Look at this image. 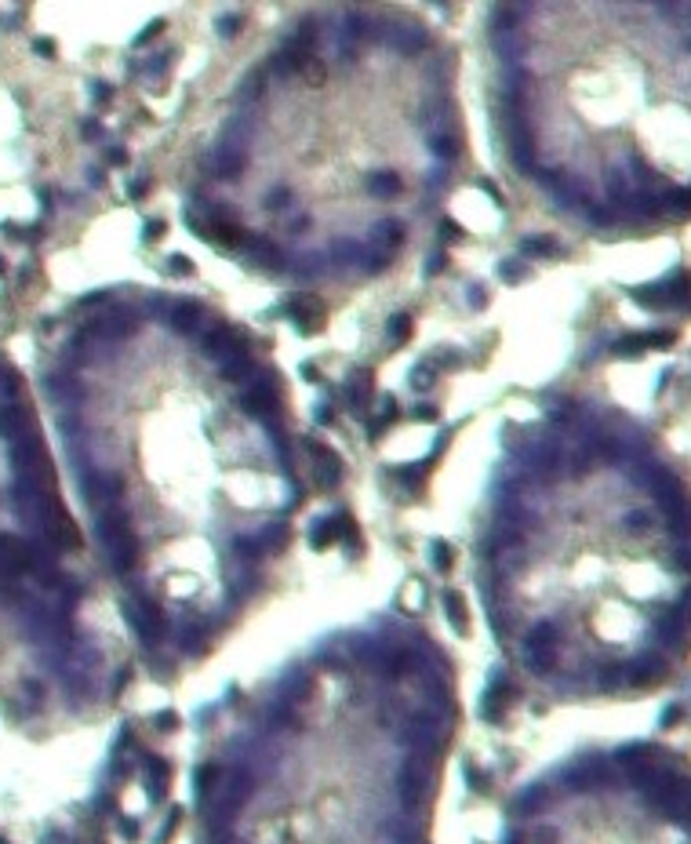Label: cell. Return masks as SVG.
Wrapping results in <instances>:
<instances>
[{"label":"cell","instance_id":"obj_1","mask_svg":"<svg viewBox=\"0 0 691 844\" xmlns=\"http://www.w3.org/2000/svg\"><path fill=\"white\" fill-rule=\"evenodd\" d=\"M560 786L564 812L531 790L506 844H691V764L662 746L593 753Z\"/></svg>","mask_w":691,"mask_h":844},{"label":"cell","instance_id":"obj_2","mask_svg":"<svg viewBox=\"0 0 691 844\" xmlns=\"http://www.w3.org/2000/svg\"><path fill=\"white\" fill-rule=\"evenodd\" d=\"M288 317L295 321L299 331H306V335H317V331L324 328L328 313H324V299L310 295V291H302V295H295L288 302Z\"/></svg>","mask_w":691,"mask_h":844},{"label":"cell","instance_id":"obj_3","mask_svg":"<svg viewBox=\"0 0 691 844\" xmlns=\"http://www.w3.org/2000/svg\"><path fill=\"white\" fill-rule=\"evenodd\" d=\"M0 437L19 444L25 437H33V422H30V412L22 404H4L0 408Z\"/></svg>","mask_w":691,"mask_h":844},{"label":"cell","instance_id":"obj_4","mask_svg":"<svg viewBox=\"0 0 691 844\" xmlns=\"http://www.w3.org/2000/svg\"><path fill=\"white\" fill-rule=\"evenodd\" d=\"M310 447H313V455H317V481H321L324 488H335L339 477H342V463H339V455L331 452L328 444H317V441H310Z\"/></svg>","mask_w":691,"mask_h":844},{"label":"cell","instance_id":"obj_5","mask_svg":"<svg viewBox=\"0 0 691 844\" xmlns=\"http://www.w3.org/2000/svg\"><path fill=\"white\" fill-rule=\"evenodd\" d=\"M120 492H124V484L117 477H102V473L87 477V484H84V495L92 498V503H113Z\"/></svg>","mask_w":691,"mask_h":844},{"label":"cell","instance_id":"obj_6","mask_svg":"<svg viewBox=\"0 0 691 844\" xmlns=\"http://www.w3.org/2000/svg\"><path fill=\"white\" fill-rule=\"evenodd\" d=\"M240 408L251 412V415H266V412H273V408H277V393H270L266 386H251L244 397H240Z\"/></svg>","mask_w":691,"mask_h":844},{"label":"cell","instance_id":"obj_7","mask_svg":"<svg viewBox=\"0 0 691 844\" xmlns=\"http://www.w3.org/2000/svg\"><path fill=\"white\" fill-rule=\"evenodd\" d=\"M335 539H342V535H339V514H331V517H321V520H313V528H310V542H313L317 549L331 546Z\"/></svg>","mask_w":691,"mask_h":844},{"label":"cell","instance_id":"obj_8","mask_svg":"<svg viewBox=\"0 0 691 844\" xmlns=\"http://www.w3.org/2000/svg\"><path fill=\"white\" fill-rule=\"evenodd\" d=\"M368 186H371V193H375V197H396V193L404 189L401 175H393V171H375V175H368Z\"/></svg>","mask_w":691,"mask_h":844},{"label":"cell","instance_id":"obj_9","mask_svg":"<svg viewBox=\"0 0 691 844\" xmlns=\"http://www.w3.org/2000/svg\"><path fill=\"white\" fill-rule=\"evenodd\" d=\"M371 382H375V375H371L368 368H361V372H353V375H350V382H346V390H350V401H353V404H364V401H368Z\"/></svg>","mask_w":691,"mask_h":844},{"label":"cell","instance_id":"obj_10","mask_svg":"<svg viewBox=\"0 0 691 844\" xmlns=\"http://www.w3.org/2000/svg\"><path fill=\"white\" fill-rule=\"evenodd\" d=\"M197 321H200V310H197L193 302H182V306H175V310H171V324L178 331H189Z\"/></svg>","mask_w":691,"mask_h":844},{"label":"cell","instance_id":"obj_11","mask_svg":"<svg viewBox=\"0 0 691 844\" xmlns=\"http://www.w3.org/2000/svg\"><path fill=\"white\" fill-rule=\"evenodd\" d=\"M393 419H396V401H393L390 393H386V397H382V408H379V415H375V426H371V441H379V433L386 430Z\"/></svg>","mask_w":691,"mask_h":844},{"label":"cell","instance_id":"obj_12","mask_svg":"<svg viewBox=\"0 0 691 844\" xmlns=\"http://www.w3.org/2000/svg\"><path fill=\"white\" fill-rule=\"evenodd\" d=\"M553 251H557V240L553 237H546V233L524 237V255H553Z\"/></svg>","mask_w":691,"mask_h":844},{"label":"cell","instance_id":"obj_13","mask_svg":"<svg viewBox=\"0 0 691 844\" xmlns=\"http://www.w3.org/2000/svg\"><path fill=\"white\" fill-rule=\"evenodd\" d=\"M390 335H393L396 342L412 335V317H407V313H396V317H390Z\"/></svg>","mask_w":691,"mask_h":844},{"label":"cell","instance_id":"obj_14","mask_svg":"<svg viewBox=\"0 0 691 844\" xmlns=\"http://www.w3.org/2000/svg\"><path fill=\"white\" fill-rule=\"evenodd\" d=\"M433 375H437V364H422L418 372L412 375V386H415V390H426L429 382H433Z\"/></svg>","mask_w":691,"mask_h":844},{"label":"cell","instance_id":"obj_15","mask_svg":"<svg viewBox=\"0 0 691 844\" xmlns=\"http://www.w3.org/2000/svg\"><path fill=\"white\" fill-rule=\"evenodd\" d=\"M433 149H437L440 153V157H455V153H458V138H433Z\"/></svg>","mask_w":691,"mask_h":844},{"label":"cell","instance_id":"obj_16","mask_svg":"<svg viewBox=\"0 0 691 844\" xmlns=\"http://www.w3.org/2000/svg\"><path fill=\"white\" fill-rule=\"evenodd\" d=\"M288 200H291L288 189H277V193L266 197V208H270V211H280V208H288Z\"/></svg>","mask_w":691,"mask_h":844},{"label":"cell","instance_id":"obj_17","mask_svg":"<svg viewBox=\"0 0 691 844\" xmlns=\"http://www.w3.org/2000/svg\"><path fill=\"white\" fill-rule=\"evenodd\" d=\"M215 30H219L222 36H233V33L240 30V19H237V15H226V19H219V22H215Z\"/></svg>","mask_w":691,"mask_h":844},{"label":"cell","instance_id":"obj_18","mask_svg":"<svg viewBox=\"0 0 691 844\" xmlns=\"http://www.w3.org/2000/svg\"><path fill=\"white\" fill-rule=\"evenodd\" d=\"M168 270H171V273H193V262H189L186 255H171V259H168Z\"/></svg>","mask_w":691,"mask_h":844},{"label":"cell","instance_id":"obj_19","mask_svg":"<svg viewBox=\"0 0 691 844\" xmlns=\"http://www.w3.org/2000/svg\"><path fill=\"white\" fill-rule=\"evenodd\" d=\"M164 233H168V226H164L160 219H153V222H146V229H142V237H146V240H160Z\"/></svg>","mask_w":691,"mask_h":844},{"label":"cell","instance_id":"obj_20","mask_svg":"<svg viewBox=\"0 0 691 844\" xmlns=\"http://www.w3.org/2000/svg\"><path fill=\"white\" fill-rule=\"evenodd\" d=\"M33 51H36V55H44V59H51V55H55V41H51V36H41V41H33Z\"/></svg>","mask_w":691,"mask_h":844},{"label":"cell","instance_id":"obj_21","mask_svg":"<svg viewBox=\"0 0 691 844\" xmlns=\"http://www.w3.org/2000/svg\"><path fill=\"white\" fill-rule=\"evenodd\" d=\"M502 277L509 280V284H513V280L524 277V266H520V262H502Z\"/></svg>","mask_w":691,"mask_h":844},{"label":"cell","instance_id":"obj_22","mask_svg":"<svg viewBox=\"0 0 691 844\" xmlns=\"http://www.w3.org/2000/svg\"><path fill=\"white\" fill-rule=\"evenodd\" d=\"M160 30H164V22H153V25H146V30H142V33H138V41H135V44H138V48H142V44H146V41H153V36H157Z\"/></svg>","mask_w":691,"mask_h":844},{"label":"cell","instance_id":"obj_23","mask_svg":"<svg viewBox=\"0 0 691 844\" xmlns=\"http://www.w3.org/2000/svg\"><path fill=\"white\" fill-rule=\"evenodd\" d=\"M433 560H437L440 568H447V565H451V549H447V546H433Z\"/></svg>","mask_w":691,"mask_h":844},{"label":"cell","instance_id":"obj_24","mask_svg":"<svg viewBox=\"0 0 691 844\" xmlns=\"http://www.w3.org/2000/svg\"><path fill=\"white\" fill-rule=\"evenodd\" d=\"M306 76H310V84H321L324 81V66L321 62H310V66H306Z\"/></svg>","mask_w":691,"mask_h":844},{"label":"cell","instance_id":"obj_25","mask_svg":"<svg viewBox=\"0 0 691 844\" xmlns=\"http://www.w3.org/2000/svg\"><path fill=\"white\" fill-rule=\"evenodd\" d=\"M92 92H95V98H98V102H109V98H113V87H109V84H102V81H95V84H92Z\"/></svg>","mask_w":691,"mask_h":844},{"label":"cell","instance_id":"obj_26","mask_svg":"<svg viewBox=\"0 0 691 844\" xmlns=\"http://www.w3.org/2000/svg\"><path fill=\"white\" fill-rule=\"evenodd\" d=\"M106 160H109V164H113V168H120V164H127V153H124V149H120V146H113V149H109V153H106Z\"/></svg>","mask_w":691,"mask_h":844},{"label":"cell","instance_id":"obj_27","mask_svg":"<svg viewBox=\"0 0 691 844\" xmlns=\"http://www.w3.org/2000/svg\"><path fill=\"white\" fill-rule=\"evenodd\" d=\"M466 299H469L473 306H477V310H480V306H484V302H488V295H484V288H477V284H473V288L466 291Z\"/></svg>","mask_w":691,"mask_h":844},{"label":"cell","instance_id":"obj_28","mask_svg":"<svg viewBox=\"0 0 691 844\" xmlns=\"http://www.w3.org/2000/svg\"><path fill=\"white\" fill-rule=\"evenodd\" d=\"M412 415H415V419H440V412H437V408H433V404H418Z\"/></svg>","mask_w":691,"mask_h":844},{"label":"cell","instance_id":"obj_29","mask_svg":"<svg viewBox=\"0 0 691 844\" xmlns=\"http://www.w3.org/2000/svg\"><path fill=\"white\" fill-rule=\"evenodd\" d=\"M440 233H444V237H463V229H458L451 219H440Z\"/></svg>","mask_w":691,"mask_h":844},{"label":"cell","instance_id":"obj_30","mask_svg":"<svg viewBox=\"0 0 691 844\" xmlns=\"http://www.w3.org/2000/svg\"><path fill=\"white\" fill-rule=\"evenodd\" d=\"M444 262H447V259H444V251H437V255H433V259L426 262V273H437V270H444Z\"/></svg>","mask_w":691,"mask_h":844},{"label":"cell","instance_id":"obj_31","mask_svg":"<svg viewBox=\"0 0 691 844\" xmlns=\"http://www.w3.org/2000/svg\"><path fill=\"white\" fill-rule=\"evenodd\" d=\"M127 193H131V197H142V193H146V178H135V182H131V189H127Z\"/></svg>","mask_w":691,"mask_h":844},{"label":"cell","instance_id":"obj_32","mask_svg":"<svg viewBox=\"0 0 691 844\" xmlns=\"http://www.w3.org/2000/svg\"><path fill=\"white\" fill-rule=\"evenodd\" d=\"M317 419H321V422H324V426H328V422H331V419H335V412H331V408L324 404V408H317Z\"/></svg>","mask_w":691,"mask_h":844},{"label":"cell","instance_id":"obj_33","mask_svg":"<svg viewBox=\"0 0 691 844\" xmlns=\"http://www.w3.org/2000/svg\"><path fill=\"white\" fill-rule=\"evenodd\" d=\"M84 138H98V124L95 120H84Z\"/></svg>","mask_w":691,"mask_h":844},{"label":"cell","instance_id":"obj_34","mask_svg":"<svg viewBox=\"0 0 691 844\" xmlns=\"http://www.w3.org/2000/svg\"><path fill=\"white\" fill-rule=\"evenodd\" d=\"M0 273H4V259H0Z\"/></svg>","mask_w":691,"mask_h":844},{"label":"cell","instance_id":"obj_35","mask_svg":"<svg viewBox=\"0 0 691 844\" xmlns=\"http://www.w3.org/2000/svg\"><path fill=\"white\" fill-rule=\"evenodd\" d=\"M0 844H4V841H0Z\"/></svg>","mask_w":691,"mask_h":844}]
</instances>
